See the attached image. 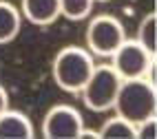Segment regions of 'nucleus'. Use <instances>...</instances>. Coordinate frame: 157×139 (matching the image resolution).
<instances>
[{"mask_svg":"<svg viewBox=\"0 0 157 139\" xmlns=\"http://www.w3.org/2000/svg\"><path fill=\"white\" fill-rule=\"evenodd\" d=\"M113 111H115V115L124 117L126 122H131L135 126L155 117L157 93H155L153 80H148V77L122 80V86L117 91Z\"/></svg>","mask_w":157,"mask_h":139,"instance_id":"1","label":"nucleus"},{"mask_svg":"<svg viewBox=\"0 0 157 139\" xmlns=\"http://www.w3.org/2000/svg\"><path fill=\"white\" fill-rule=\"evenodd\" d=\"M93 69H95V60L86 47H64L53 58L51 73H53V82L64 93L80 95Z\"/></svg>","mask_w":157,"mask_h":139,"instance_id":"2","label":"nucleus"},{"mask_svg":"<svg viewBox=\"0 0 157 139\" xmlns=\"http://www.w3.org/2000/svg\"><path fill=\"white\" fill-rule=\"evenodd\" d=\"M120 86H122V77L111 64H95V69L91 71L80 95L84 100L86 108H91L93 113H106V111H113Z\"/></svg>","mask_w":157,"mask_h":139,"instance_id":"3","label":"nucleus"},{"mask_svg":"<svg viewBox=\"0 0 157 139\" xmlns=\"http://www.w3.org/2000/svg\"><path fill=\"white\" fill-rule=\"evenodd\" d=\"M111 66L117 71L122 80H135V77H148L153 80V69H155V53L146 51L137 40H124L115 49V53L109 58Z\"/></svg>","mask_w":157,"mask_h":139,"instance_id":"4","label":"nucleus"},{"mask_svg":"<svg viewBox=\"0 0 157 139\" xmlns=\"http://www.w3.org/2000/svg\"><path fill=\"white\" fill-rule=\"evenodd\" d=\"M124 40L126 31L115 16H95L86 27V49L93 53V58H111Z\"/></svg>","mask_w":157,"mask_h":139,"instance_id":"5","label":"nucleus"},{"mask_svg":"<svg viewBox=\"0 0 157 139\" xmlns=\"http://www.w3.org/2000/svg\"><path fill=\"white\" fill-rule=\"evenodd\" d=\"M82 133H84V119L73 106H53L42 119V135L47 139H80Z\"/></svg>","mask_w":157,"mask_h":139,"instance_id":"6","label":"nucleus"},{"mask_svg":"<svg viewBox=\"0 0 157 139\" xmlns=\"http://www.w3.org/2000/svg\"><path fill=\"white\" fill-rule=\"evenodd\" d=\"M20 13L31 24L47 27L60 18V0H22Z\"/></svg>","mask_w":157,"mask_h":139,"instance_id":"7","label":"nucleus"},{"mask_svg":"<svg viewBox=\"0 0 157 139\" xmlns=\"http://www.w3.org/2000/svg\"><path fill=\"white\" fill-rule=\"evenodd\" d=\"M33 135V124L25 113L7 108L0 115V139H31Z\"/></svg>","mask_w":157,"mask_h":139,"instance_id":"8","label":"nucleus"},{"mask_svg":"<svg viewBox=\"0 0 157 139\" xmlns=\"http://www.w3.org/2000/svg\"><path fill=\"white\" fill-rule=\"evenodd\" d=\"M22 27V13L20 9L7 0H0V44L13 42Z\"/></svg>","mask_w":157,"mask_h":139,"instance_id":"9","label":"nucleus"},{"mask_svg":"<svg viewBox=\"0 0 157 139\" xmlns=\"http://www.w3.org/2000/svg\"><path fill=\"white\" fill-rule=\"evenodd\" d=\"M95 135L100 139H135V124L126 122L120 115H113L102 124Z\"/></svg>","mask_w":157,"mask_h":139,"instance_id":"10","label":"nucleus"},{"mask_svg":"<svg viewBox=\"0 0 157 139\" xmlns=\"http://www.w3.org/2000/svg\"><path fill=\"white\" fill-rule=\"evenodd\" d=\"M135 40H137L146 51L155 53V49H157V18H155V13H146L140 20Z\"/></svg>","mask_w":157,"mask_h":139,"instance_id":"11","label":"nucleus"},{"mask_svg":"<svg viewBox=\"0 0 157 139\" xmlns=\"http://www.w3.org/2000/svg\"><path fill=\"white\" fill-rule=\"evenodd\" d=\"M93 7H95V0H60V16L80 22L91 16Z\"/></svg>","mask_w":157,"mask_h":139,"instance_id":"12","label":"nucleus"},{"mask_svg":"<svg viewBox=\"0 0 157 139\" xmlns=\"http://www.w3.org/2000/svg\"><path fill=\"white\" fill-rule=\"evenodd\" d=\"M7 108H9V95H7V91L2 86H0V115H2Z\"/></svg>","mask_w":157,"mask_h":139,"instance_id":"13","label":"nucleus"},{"mask_svg":"<svg viewBox=\"0 0 157 139\" xmlns=\"http://www.w3.org/2000/svg\"><path fill=\"white\" fill-rule=\"evenodd\" d=\"M95 2H109V0H95Z\"/></svg>","mask_w":157,"mask_h":139,"instance_id":"14","label":"nucleus"}]
</instances>
